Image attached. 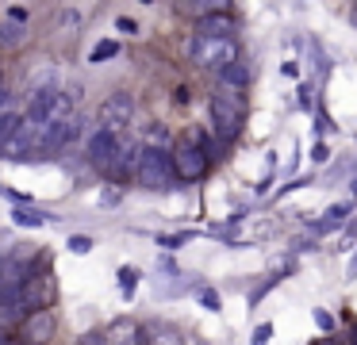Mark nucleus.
<instances>
[{"label":"nucleus","instance_id":"4","mask_svg":"<svg viewBox=\"0 0 357 345\" xmlns=\"http://www.w3.org/2000/svg\"><path fill=\"white\" fill-rule=\"evenodd\" d=\"M73 115V92L58 89V84H43L31 92L27 104V119L31 123H66Z\"/></svg>","mask_w":357,"mask_h":345},{"label":"nucleus","instance_id":"22","mask_svg":"<svg viewBox=\"0 0 357 345\" xmlns=\"http://www.w3.org/2000/svg\"><path fill=\"white\" fill-rule=\"evenodd\" d=\"M77 345H108V342H104V334H85Z\"/></svg>","mask_w":357,"mask_h":345},{"label":"nucleus","instance_id":"7","mask_svg":"<svg viewBox=\"0 0 357 345\" xmlns=\"http://www.w3.org/2000/svg\"><path fill=\"white\" fill-rule=\"evenodd\" d=\"M119 150H123V138H119V130L96 127L93 135H89V161H93L96 169H112V161L119 158Z\"/></svg>","mask_w":357,"mask_h":345},{"label":"nucleus","instance_id":"1","mask_svg":"<svg viewBox=\"0 0 357 345\" xmlns=\"http://www.w3.org/2000/svg\"><path fill=\"white\" fill-rule=\"evenodd\" d=\"M188 61L208 73H223L231 61H238V38L234 35H192L188 38Z\"/></svg>","mask_w":357,"mask_h":345},{"label":"nucleus","instance_id":"26","mask_svg":"<svg viewBox=\"0 0 357 345\" xmlns=\"http://www.w3.org/2000/svg\"><path fill=\"white\" fill-rule=\"evenodd\" d=\"M354 188H357V184H354Z\"/></svg>","mask_w":357,"mask_h":345},{"label":"nucleus","instance_id":"6","mask_svg":"<svg viewBox=\"0 0 357 345\" xmlns=\"http://www.w3.org/2000/svg\"><path fill=\"white\" fill-rule=\"evenodd\" d=\"M173 173L181 176V181H200L204 173H208V165H211V158H208V150H204L200 142H177L173 146Z\"/></svg>","mask_w":357,"mask_h":345},{"label":"nucleus","instance_id":"20","mask_svg":"<svg viewBox=\"0 0 357 345\" xmlns=\"http://www.w3.org/2000/svg\"><path fill=\"white\" fill-rule=\"evenodd\" d=\"M116 31H123V35H135V31H139V23L123 15V20H116Z\"/></svg>","mask_w":357,"mask_h":345},{"label":"nucleus","instance_id":"23","mask_svg":"<svg viewBox=\"0 0 357 345\" xmlns=\"http://www.w3.org/2000/svg\"><path fill=\"white\" fill-rule=\"evenodd\" d=\"M204 303H208V311H219V299L211 296V291H204Z\"/></svg>","mask_w":357,"mask_h":345},{"label":"nucleus","instance_id":"8","mask_svg":"<svg viewBox=\"0 0 357 345\" xmlns=\"http://www.w3.org/2000/svg\"><path fill=\"white\" fill-rule=\"evenodd\" d=\"M54 330H58L54 311L43 307V311H31V314L20 319V342H24V345H47L50 337H54Z\"/></svg>","mask_w":357,"mask_h":345},{"label":"nucleus","instance_id":"16","mask_svg":"<svg viewBox=\"0 0 357 345\" xmlns=\"http://www.w3.org/2000/svg\"><path fill=\"white\" fill-rule=\"evenodd\" d=\"M12 219H16L20 227H43V222H47V215L35 211V207H20V211L12 215Z\"/></svg>","mask_w":357,"mask_h":345},{"label":"nucleus","instance_id":"14","mask_svg":"<svg viewBox=\"0 0 357 345\" xmlns=\"http://www.w3.org/2000/svg\"><path fill=\"white\" fill-rule=\"evenodd\" d=\"M24 38H27V31H24V23H20V20L0 23V46H20Z\"/></svg>","mask_w":357,"mask_h":345},{"label":"nucleus","instance_id":"10","mask_svg":"<svg viewBox=\"0 0 357 345\" xmlns=\"http://www.w3.org/2000/svg\"><path fill=\"white\" fill-rule=\"evenodd\" d=\"M234 31H238V23L231 12H211L196 20V35H234Z\"/></svg>","mask_w":357,"mask_h":345},{"label":"nucleus","instance_id":"11","mask_svg":"<svg viewBox=\"0 0 357 345\" xmlns=\"http://www.w3.org/2000/svg\"><path fill=\"white\" fill-rule=\"evenodd\" d=\"M177 12L200 20V15H211V12H231V0H177Z\"/></svg>","mask_w":357,"mask_h":345},{"label":"nucleus","instance_id":"13","mask_svg":"<svg viewBox=\"0 0 357 345\" xmlns=\"http://www.w3.org/2000/svg\"><path fill=\"white\" fill-rule=\"evenodd\" d=\"M20 123H24V115H20V112H8V107H0V150H4V142H8L12 135H16Z\"/></svg>","mask_w":357,"mask_h":345},{"label":"nucleus","instance_id":"15","mask_svg":"<svg viewBox=\"0 0 357 345\" xmlns=\"http://www.w3.org/2000/svg\"><path fill=\"white\" fill-rule=\"evenodd\" d=\"M219 81H223V84H234V89H242V84L250 81V69L242 66V61H231V66L219 73Z\"/></svg>","mask_w":357,"mask_h":345},{"label":"nucleus","instance_id":"19","mask_svg":"<svg viewBox=\"0 0 357 345\" xmlns=\"http://www.w3.org/2000/svg\"><path fill=\"white\" fill-rule=\"evenodd\" d=\"M66 245H70L73 253H89V250H93L96 242H93V238H85V234H73V238H70V242H66Z\"/></svg>","mask_w":357,"mask_h":345},{"label":"nucleus","instance_id":"21","mask_svg":"<svg viewBox=\"0 0 357 345\" xmlns=\"http://www.w3.org/2000/svg\"><path fill=\"white\" fill-rule=\"evenodd\" d=\"M269 334H273V326H257L254 330V345H265V342H269Z\"/></svg>","mask_w":357,"mask_h":345},{"label":"nucleus","instance_id":"5","mask_svg":"<svg viewBox=\"0 0 357 345\" xmlns=\"http://www.w3.org/2000/svg\"><path fill=\"white\" fill-rule=\"evenodd\" d=\"M16 299H20V307H24V314L50 307L54 303V273L31 265L24 276H20V284H16Z\"/></svg>","mask_w":357,"mask_h":345},{"label":"nucleus","instance_id":"18","mask_svg":"<svg viewBox=\"0 0 357 345\" xmlns=\"http://www.w3.org/2000/svg\"><path fill=\"white\" fill-rule=\"evenodd\" d=\"M135 280H139L135 268H119V288H123V296H131V291H135Z\"/></svg>","mask_w":357,"mask_h":345},{"label":"nucleus","instance_id":"3","mask_svg":"<svg viewBox=\"0 0 357 345\" xmlns=\"http://www.w3.org/2000/svg\"><path fill=\"white\" fill-rule=\"evenodd\" d=\"M173 153L165 150V146H139V161H135V181L142 184V188H169L173 184Z\"/></svg>","mask_w":357,"mask_h":345},{"label":"nucleus","instance_id":"9","mask_svg":"<svg viewBox=\"0 0 357 345\" xmlns=\"http://www.w3.org/2000/svg\"><path fill=\"white\" fill-rule=\"evenodd\" d=\"M131 115H135L131 92H112V96L100 104V123H104V127H112V130H119L123 123H131Z\"/></svg>","mask_w":357,"mask_h":345},{"label":"nucleus","instance_id":"25","mask_svg":"<svg viewBox=\"0 0 357 345\" xmlns=\"http://www.w3.org/2000/svg\"><path fill=\"white\" fill-rule=\"evenodd\" d=\"M4 337H8V326H4V322H0V345H4Z\"/></svg>","mask_w":357,"mask_h":345},{"label":"nucleus","instance_id":"12","mask_svg":"<svg viewBox=\"0 0 357 345\" xmlns=\"http://www.w3.org/2000/svg\"><path fill=\"white\" fill-rule=\"evenodd\" d=\"M104 342L108 345H142V330L135 326V322H116V326L104 334Z\"/></svg>","mask_w":357,"mask_h":345},{"label":"nucleus","instance_id":"2","mask_svg":"<svg viewBox=\"0 0 357 345\" xmlns=\"http://www.w3.org/2000/svg\"><path fill=\"white\" fill-rule=\"evenodd\" d=\"M242 123H246V96H242V89L219 84L211 92V127H215V135L223 142H231V138H238Z\"/></svg>","mask_w":357,"mask_h":345},{"label":"nucleus","instance_id":"17","mask_svg":"<svg viewBox=\"0 0 357 345\" xmlns=\"http://www.w3.org/2000/svg\"><path fill=\"white\" fill-rule=\"evenodd\" d=\"M119 54V43H112V38H104V43H96L93 46V54H89V61H108V58H116Z\"/></svg>","mask_w":357,"mask_h":345},{"label":"nucleus","instance_id":"24","mask_svg":"<svg viewBox=\"0 0 357 345\" xmlns=\"http://www.w3.org/2000/svg\"><path fill=\"white\" fill-rule=\"evenodd\" d=\"M4 100H8V89H4V81H0V107H4Z\"/></svg>","mask_w":357,"mask_h":345}]
</instances>
